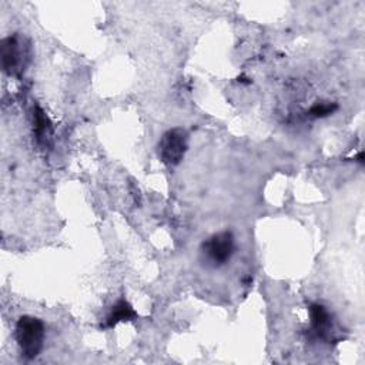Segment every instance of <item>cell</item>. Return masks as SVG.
<instances>
[{
	"label": "cell",
	"instance_id": "obj_5",
	"mask_svg": "<svg viewBox=\"0 0 365 365\" xmlns=\"http://www.w3.org/2000/svg\"><path fill=\"white\" fill-rule=\"evenodd\" d=\"M309 311V321H311V328L312 332L318 338H327L329 335V329L332 328V321H331V314L328 309L318 302H312L308 308Z\"/></svg>",
	"mask_w": 365,
	"mask_h": 365
},
{
	"label": "cell",
	"instance_id": "obj_6",
	"mask_svg": "<svg viewBox=\"0 0 365 365\" xmlns=\"http://www.w3.org/2000/svg\"><path fill=\"white\" fill-rule=\"evenodd\" d=\"M135 311L133 309V307L124 299H118L113 308L110 309V312L107 314L104 324H101L103 328H113L114 325H117L121 321H130L133 318H135Z\"/></svg>",
	"mask_w": 365,
	"mask_h": 365
},
{
	"label": "cell",
	"instance_id": "obj_1",
	"mask_svg": "<svg viewBox=\"0 0 365 365\" xmlns=\"http://www.w3.org/2000/svg\"><path fill=\"white\" fill-rule=\"evenodd\" d=\"M44 334V324L41 319L31 315H23L19 318L14 335L23 358L34 359L41 352Z\"/></svg>",
	"mask_w": 365,
	"mask_h": 365
},
{
	"label": "cell",
	"instance_id": "obj_3",
	"mask_svg": "<svg viewBox=\"0 0 365 365\" xmlns=\"http://www.w3.org/2000/svg\"><path fill=\"white\" fill-rule=\"evenodd\" d=\"M188 147V134L184 128L175 127L165 131L158 143V155L161 161L168 165L174 167L180 164Z\"/></svg>",
	"mask_w": 365,
	"mask_h": 365
},
{
	"label": "cell",
	"instance_id": "obj_2",
	"mask_svg": "<svg viewBox=\"0 0 365 365\" xmlns=\"http://www.w3.org/2000/svg\"><path fill=\"white\" fill-rule=\"evenodd\" d=\"M235 251V238L231 231H220L201 244L202 261L214 268L225 265Z\"/></svg>",
	"mask_w": 365,
	"mask_h": 365
},
{
	"label": "cell",
	"instance_id": "obj_8",
	"mask_svg": "<svg viewBox=\"0 0 365 365\" xmlns=\"http://www.w3.org/2000/svg\"><path fill=\"white\" fill-rule=\"evenodd\" d=\"M338 108L336 103H315L309 110H308V115L314 117V118H322V117H328L331 115L335 110Z\"/></svg>",
	"mask_w": 365,
	"mask_h": 365
},
{
	"label": "cell",
	"instance_id": "obj_7",
	"mask_svg": "<svg viewBox=\"0 0 365 365\" xmlns=\"http://www.w3.org/2000/svg\"><path fill=\"white\" fill-rule=\"evenodd\" d=\"M33 128H34V134L38 143H47V140L51 135V124L47 118V115L44 114V111L36 106L33 108Z\"/></svg>",
	"mask_w": 365,
	"mask_h": 365
},
{
	"label": "cell",
	"instance_id": "obj_4",
	"mask_svg": "<svg viewBox=\"0 0 365 365\" xmlns=\"http://www.w3.org/2000/svg\"><path fill=\"white\" fill-rule=\"evenodd\" d=\"M0 56H1L3 70L9 76L17 74L21 70L23 58H24V50L21 47V41H20L19 36L13 34V36L4 37L1 40Z\"/></svg>",
	"mask_w": 365,
	"mask_h": 365
}]
</instances>
